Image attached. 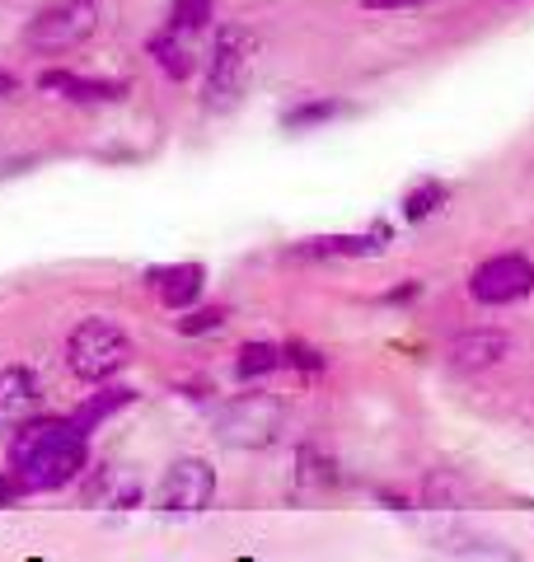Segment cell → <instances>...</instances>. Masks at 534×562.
Masks as SVG:
<instances>
[{
    "label": "cell",
    "instance_id": "obj_2",
    "mask_svg": "<svg viewBox=\"0 0 534 562\" xmlns=\"http://www.w3.org/2000/svg\"><path fill=\"white\" fill-rule=\"evenodd\" d=\"M127 361H132V338L113 319L89 314V319H80L76 328H70L66 371L80 384H109L118 371H127Z\"/></svg>",
    "mask_w": 534,
    "mask_h": 562
},
{
    "label": "cell",
    "instance_id": "obj_3",
    "mask_svg": "<svg viewBox=\"0 0 534 562\" xmlns=\"http://www.w3.org/2000/svg\"><path fill=\"white\" fill-rule=\"evenodd\" d=\"M258 66V38L240 24H230L216 33V47H211L207 57V85H202V103L207 109H235L248 90V76H254Z\"/></svg>",
    "mask_w": 534,
    "mask_h": 562
},
{
    "label": "cell",
    "instance_id": "obj_7",
    "mask_svg": "<svg viewBox=\"0 0 534 562\" xmlns=\"http://www.w3.org/2000/svg\"><path fill=\"white\" fill-rule=\"evenodd\" d=\"M211 497H216V469L207 460H192V454L169 464V473L155 487L159 512H207Z\"/></svg>",
    "mask_w": 534,
    "mask_h": 562
},
{
    "label": "cell",
    "instance_id": "obj_16",
    "mask_svg": "<svg viewBox=\"0 0 534 562\" xmlns=\"http://www.w3.org/2000/svg\"><path fill=\"white\" fill-rule=\"evenodd\" d=\"M225 319H230V305H202V310H183V319L174 328L183 333V338H202V333L225 328Z\"/></svg>",
    "mask_w": 534,
    "mask_h": 562
},
{
    "label": "cell",
    "instance_id": "obj_14",
    "mask_svg": "<svg viewBox=\"0 0 534 562\" xmlns=\"http://www.w3.org/2000/svg\"><path fill=\"white\" fill-rule=\"evenodd\" d=\"M385 235H324V239H305L300 244V258H366L380 249Z\"/></svg>",
    "mask_w": 534,
    "mask_h": 562
},
{
    "label": "cell",
    "instance_id": "obj_10",
    "mask_svg": "<svg viewBox=\"0 0 534 562\" xmlns=\"http://www.w3.org/2000/svg\"><path fill=\"white\" fill-rule=\"evenodd\" d=\"M511 351V338L497 328H469L450 342V366L455 371H488Z\"/></svg>",
    "mask_w": 534,
    "mask_h": 562
},
{
    "label": "cell",
    "instance_id": "obj_1",
    "mask_svg": "<svg viewBox=\"0 0 534 562\" xmlns=\"http://www.w3.org/2000/svg\"><path fill=\"white\" fill-rule=\"evenodd\" d=\"M5 469L29 492H62L89 469V436L70 422V413H38L10 431Z\"/></svg>",
    "mask_w": 534,
    "mask_h": 562
},
{
    "label": "cell",
    "instance_id": "obj_9",
    "mask_svg": "<svg viewBox=\"0 0 534 562\" xmlns=\"http://www.w3.org/2000/svg\"><path fill=\"white\" fill-rule=\"evenodd\" d=\"M146 281L165 310H192L207 286V268L202 262H169V268H151Z\"/></svg>",
    "mask_w": 534,
    "mask_h": 562
},
{
    "label": "cell",
    "instance_id": "obj_19",
    "mask_svg": "<svg viewBox=\"0 0 534 562\" xmlns=\"http://www.w3.org/2000/svg\"><path fill=\"white\" fill-rule=\"evenodd\" d=\"M343 109H337V103H300V109H291L287 113V127H314V122H329V117H337Z\"/></svg>",
    "mask_w": 534,
    "mask_h": 562
},
{
    "label": "cell",
    "instance_id": "obj_6",
    "mask_svg": "<svg viewBox=\"0 0 534 562\" xmlns=\"http://www.w3.org/2000/svg\"><path fill=\"white\" fill-rule=\"evenodd\" d=\"M216 431L221 441L230 446H267L277 441L281 431V408L272 394H244L235 403H225L221 417H216Z\"/></svg>",
    "mask_w": 534,
    "mask_h": 562
},
{
    "label": "cell",
    "instance_id": "obj_22",
    "mask_svg": "<svg viewBox=\"0 0 534 562\" xmlns=\"http://www.w3.org/2000/svg\"><path fill=\"white\" fill-rule=\"evenodd\" d=\"M29 497V487L14 479L10 469H0V506H14V502H24Z\"/></svg>",
    "mask_w": 534,
    "mask_h": 562
},
{
    "label": "cell",
    "instance_id": "obj_23",
    "mask_svg": "<svg viewBox=\"0 0 534 562\" xmlns=\"http://www.w3.org/2000/svg\"><path fill=\"white\" fill-rule=\"evenodd\" d=\"M366 10H413V5H426V0H361Z\"/></svg>",
    "mask_w": 534,
    "mask_h": 562
},
{
    "label": "cell",
    "instance_id": "obj_21",
    "mask_svg": "<svg viewBox=\"0 0 534 562\" xmlns=\"http://www.w3.org/2000/svg\"><path fill=\"white\" fill-rule=\"evenodd\" d=\"M455 492H465V483L450 479V473H432V479H426V502H450Z\"/></svg>",
    "mask_w": 534,
    "mask_h": 562
},
{
    "label": "cell",
    "instance_id": "obj_15",
    "mask_svg": "<svg viewBox=\"0 0 534 562\" xmlns=\"http://www.w3.org/2000/svg\"><path fill=\"white\" fill-rule=\"evenodd\" d=\"M445 198H450V192H445V183H436V179L418 183V188L403 198V221H426L432 211H441V206H445Z\"/></svg>",
    "mask_w": 534,
    "mask_h": 562
},
{
    "label": "cell",
    "instance_id": "obj_8",
    "mask_svg": "<svg viewBox=\"0 0 534 562\" xmlns=\"http://www.w3.org/2000/svg\"><path fill=\"white\" fill-rule=\"evenodd\" d=\"M43 413V384L29 366H5L0 371V427H24L29 417Z\"/></svg>",
    "mask_w": 534,
    "mask_h": 562
},
{
    "label": "cell",
    "instance_id": "obj_11",
    "mask_svg": "<svg viewBox=\"0 0 534 562\" xmlns=\"http://www.w3.org/2000/svg\"><path fill=\"white\" fill-rule=\"evenodd\" d=\"M38 85L47 94H62L70 103H118L127 94L122 80H85V76H70V70H43Z\"/></svg>",
    "mask_w": 534,
    "mask_h": 562
},
{
    "label": "cell",
    "instance_id": "obj_13",
    "mask_svg": "<svg viewBox=\"0 0 534 562\" xmlns=\"http://www.w3.org/2000/svg\"><path fill=\"white\" fill-rule=\"evenodd\" d=\"M287 371V342H244L235 351V375L240 380H267Z\"/></svg>",
    "mask_w": 534,
    "mask_h": 562
},
{
    "label": "cell",
    "instance_id": "obj_4",
    "mask_svg": "<svg viewBox=\"0 0 534 562\" xmlns=\"http://www.w3.org/2000/svg\"><path fill=\"white\" fill-rule=\"evenodd\" d=\"M94 29H99V10L89 0H62V5H47L33 14L24 29V43L33 52H66V47H80Z\"/></svg>",
    "mask_w": 534,
    "mask_h": 562
},
{
    "label": "cell",
    "instance_id": "obj_24",
    "mask_svg": "<svg viewBox=\"0 0 534 562\" xmlns=\"http://www.w3.org/2000/svg\"><path fill=\"white\" fill-rule=\"evenodd\" d=\"M14 90H20V80H14V76H5V70H0V99H10Z\"/></svg>",
    "mask_w": 534,
    "mask_h": 562
},
{
    "label": "cell",
    "instance_id": "obj_17",
    "mask_svg": "<svg viewBox=\"0 0 534 562\" xmlns=\"http://www.w3.org/2000/svg\"><path fill=\"white\" fill-rule=\"evenodd\" d=\"M151 52H155V61L165 66L174 80H188V76H192V57H188V47H178V33H174V29L165 33V38H155Z\"/></svg>",
    "mask_w": 534,
    "mask_h": 562
},
{
    "label": "cell",
    "instance_id": "obj_12",
    "mask_svg": "<svg viewBox=\"0 0 534 562\" xmlns=\"http://www.w3.org/2000/svg\"><path fill=\"white\" fill-rule=\"evenodd\" d=\"M132 403H136V390H132V384H99L94 394L80 398L76 408H70V422H76L85 436H94L103 422L118 417L122 408H132Z\"/></svg>",
    "mask_w": 534,
    "mask_h": 562
},
{
    "label": "cell",
    "instance_id": "obj_5",
    "mask_svg": "<svg viewBox=\"0 0 534 562\" xmlns=\"http://www.w3.org/2000/svg\"><path fill=\"white\" fill-rule=\"evenodd\" d=\"M534 291V262L525 254H497L478 262L469 277V295L478 305H515Z\"/></svg>",
    "mask_w": 534,
    "mask_h": 562
},
{
    "label": "cell",
    "instance_id": "obj_18",
    "mask_svg": "<svg viewBox=\"0 0 534 562\" xmlns=\"http://www.w3.org/2000/svg\"><path fill=\"white\" fill-rule=\"evenodd\" d=\"M211 5H216V0H174L169 29H174V33H198V29H207Z\"/></svg>",
    "mask_w": 534,
    "mask_h": 562
},
{
    "label": "cell",
    "instance_id": "obj_20",
    "mask_svg": "<svg viewBox=\"0 0 534 562\" xmlns=\"http://www.w3.org/2000/svg\"><path fill=\"white\" fill-rule=\"evenodd\" d=\"M287 371H305V375H319L324 371V357L305 342H287Z\"/></svg>",
    "mask_w": 534,
    "mask_h": 562
}]
</instances>
